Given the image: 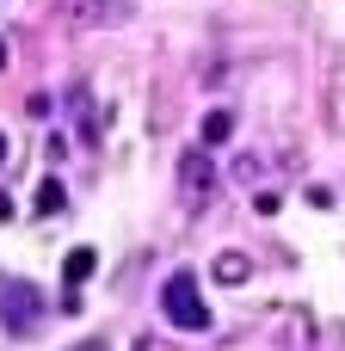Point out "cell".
Instances as JSON below:
<instances>
[{"label": "cell", "instance_id": "obj_1", "mask_svg": "<svg viewBox=\"0 0 345 351\" xmlns=\"http://www.w3.org/2000/svg\"><path fill=\"white\" fill-rule=\"evenodd\" d=\"M160 308L179 333H204L210 327V308H204V290H198V271H173L160 284Z\"/></svg>", "mask_w": 345, "mask_h": 351}, {"label": "cell", "instance_id": "obj_3", "mask_svg": "<svg viewBox=\"0 0 345 351\" xmlns=\"http://www.w3.org/2000/svg\"><path fill=\"white\" fill-rule=\"evenodd\" d=\"M179 191L198 197V204L216 191V160H210V148H185V154H179Z\"/></svg>", "mask_w": 345, "mask_h": 351}, {"label": "cell", "instance_id": "obj_8", "mask_svg": "<svg viewBox=\"0 0 345 351\" xmlns=\"http://www.w3.org/2000/svg\"><path fill=\"white\" fill-rule=\"evenodd\" d=\"M62 210H68L62 179H43V185H37V216H62Z\"/></svg>", "mask_w": 345, "mask_h": 351}, {"label": "cell", "instance_id": "obj_4", "mask_svg": "<svg viewBox=\"0 0 345 351\" xmlns=\"http://www.w3.org/2000/svg\"><path fill=\"white\" fill-rule=\"evenodd\" d=\"M130 12H136V0H68L74 25H123Z\"/></svg>", "mask_w": 345, "mask_h": 351}, {"label": "cell", "instance_id": "obj_2", "mask_svg": "<svg viewBox=\"0 0 345 351\" xmlns=\"http://www.w3.org/2000/svg\"><path fill=\"white\" fill-rule=\"evenodd\" d=\"M37 321H43V290L25 278H0V327L25 339V333H37Z\"/></svg>", "mask_w": 345, "mask_h": 351}, {"label": "cell", "instance_id": "obj_9", "mask_svg": "<svg viewBox=\"0 0 345 351\" xmlns=\"http://www.w3.org/2000/svg\"><path fill=\"white\" fill-rule=\"evenodd\" d=\"M0 222H12V197L6 191H0Z\"/></svg>", "mask_w": 345, "mask_h": 351}, {"label": "cell", "instance_id": "obj_6", "mask_svg": "<svg viewBox=\"0 0 345 351\" xmlns=\"http://www.w3.org/2000/svg\"><path fill=\"white\" fill-rule=\"evenodd\" d=\"M210 271H216V284H247V278H253L247 253H216V265H210Z\"/></svg>", "mask_w": 345, "mask_h": 351}, {"label": "cell", "instance_id": "obj_10", "mask_svg": "<svg viewBox=\"0 0 345 351\" xmlns=\"http://www.w3.org/2000/svg\"><path fill=\"white\" fill-rule=\"evenodd\" d=\"M74 351H105V346H99V339H86V346H74Z\"/></svg>", "mask_w": 345, "mask_h": 351}, {"label": "cell", "instance_id": "obj_7", "mask_svg": "<svg viewBox=\"0 0 345 351\" xmlns=\"http://www.w3.org/2000/svg\"><path fill=\"white\" fill-rule=\"evenodd\" d=\"M228 136H235V111H210L204 117V148H222Z\"/></svg>", "mask_w": 345, "mask_h": 351}, {"label": "cell", "instance_id": "obj_12", "mask_svg": "<svg viewBox=\"0 0 345 351\" xmlns=\"http://www.w3.org/2000/svg\"><path fill=\"white\" fill-rule=\"evenodd\" d=\"M0 167H6V136H0Z\"/></svg>", "mask_w": 345, "mask_h": 351}, {"label": "cell", "instance_id": "obj_5", "mask_svg": "<svg viewBox=\"0 0 345 351\" xmlns=\"http://www.w3.org/2000/svg\"><path fill=\"white\" fill-rule=\"evenodd\" d=\"M93 271H99V253H93V247H68V259H62V284H68V290H80Z\"/></svg>", "mask_w": 345, "mask_h": 351}, {"label": "cell", "instance_id": "obj_11", "mask_svg": "<svg viewBox=\"0 0 345 351\" xmlns=\"http://www.w3.org/2000/svg\"><path fill=\"white\" fill-rule=\"evenodd\" d=\"M6 56H12V49H6V37H0V68H6Z\"/></svg>", "mask_w": 345, "mask_h": 351}]
</instances>
